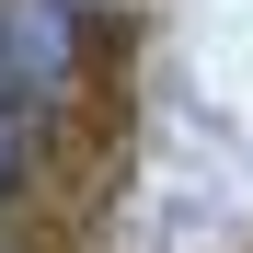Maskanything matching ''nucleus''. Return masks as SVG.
I'll return each instance as SVG.
<instances>
[{"label": "nucleus", "mask_w": 253, "mask_h": 253, "mask_svg": "<svg viewBox=\"0 0 253 253\" xmlns=\"http://www.w3.org/2000/svg\"><path fill=\"white\" fill-rule=\"evenodd\" d=\"M0 58H12L35 92L69 69V23H58V0H35V12H0Z\"/></svg>", "instance_id": "nucleus-1"}, {"label": "nucleus", "mask_w": 253, "mask_h": 253, "mask_svg": "<svg viewBox=\"0 0 253 253\" xmlns=\"http://www.w3.org/2000/svg\"><path fill=\"white\" fill-rule=\"evenodd\" d=\"M12 161H23V126H12V104H0V184H12Z\"/></svg>", "instance_id": "nucleus-2"}]
</instances>
